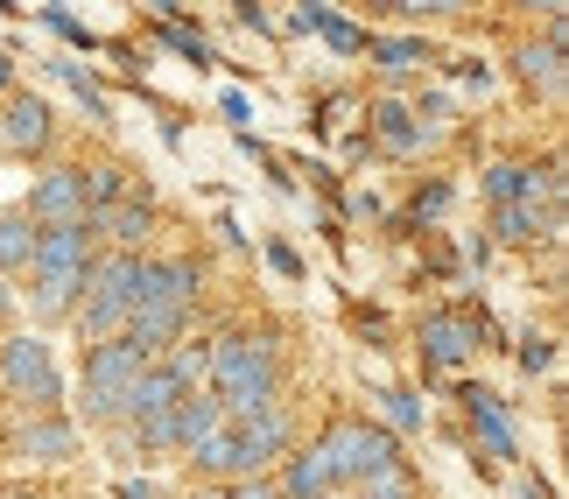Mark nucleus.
Instances as JSON below:
<instances>
[{"label":"nucleus","instance_id":"obj_1","mask_svg":"<svg viewBox=\"0 0 569 499\" xmlns=\"http://www.w3.org/2000/svg\"><path fill=\"white\" fill-rule=\"evenodd\" d=\"M204 395L226 408V422H253L281 401V352L274 338H253V331H232L211 345V373H204Z\"/></svg>","mask_w":569,"mask_h":499},{"label":"nucleus","instance_id":"obj_2","mask_svg":"<svg viewBox=\"0 0 569 499\" xmlns=\"http://www.w3.org/2000/svg\"><path fill=\"white\" fill-rule=\"evenodd\" d=\"M317 458H323L338 492H359L366 479H380V471H401V443L366 416H331V429L317 437Z\"/></svg>","mask_w":569,"mask_h":499},{"label":"nucleus","instance_id":"obj_3","mask_svg":"<svg viewBox=\"0 0 569 499\" xmlns=\"http://www.w3.org/2000/svg\"><path fill=\"white\" fill-rule=\"evenodd\" d=\"M148 373V352H134L127 338H106V345H84V387H78V408L84 422H120L127 416V395L134 380Z\"/></svg>","mask_w":569,"mask_h":499},{"label":"nucleus","instance_id":"obj_4","mask_svg":"<svg viewBox=\"0 0 569 499\" xmlns=\"http://www.w3.org/2000/svg\"><path fill=\"white\" fill-rule=\"evenodd\" d=\"M0 395L21 401L29 416H57V401H63V373H57V352L42 345L36 331H21L0 345Z\"/></svg>","mask_w":569,"mask_h":499},{"label":"nucleus","instance_id":"obj_5","mask_svg":"<svg viewBox=\"0 0 569 499\" xmlns=\"http://www.w3.org/2000/svg\"><path fill=\"white\" fill-rule=\"evenodd\" d=\"M232 429V465H226V479H268V471L296 450V422H289V408H268V416H253V422H226Z\"/></svg>","mask_w":569,"mask_h":499},{"label":"nucleus","instance_id":"obj_6","mask_svg":"<svg viewBox=\"0 0 569 499\" xmlns=\"http://www.w3.org/2000/svg\"><path fill=\"white\" fill-rule=\"evenodd\" d=\"M415 345H422V359L436 366V373H457V366L486 345V310H429L422 331H415Z\"/></svg>","mask_w":569,"mask_h":499},{"label":"nucleus","instance_id":"obj_7","mask_svg":"<svg viewBox=\"0 0 569 499\" xmlns=\"http://www.w3.org/2000/svg\"><path fill=\"white\" fill-rule=\"evenodd\" d=\"M50 148H57L50 99H36V92H8V99H0V156L29 162V156H50Z\"/></svg>","mask_w":569,"mask_h":499},{"label":"nucleus","instance_id":"obj_8","mask_svg":"<svg viewBox=\"0 0 569 499\" xmlns=\"http://www.w3.org/2000/svg\"><path fill=\"white\" fill-rule=\"evenodd\" d=\"M21 219H29L36 232H42V226H84V169H78V162L42 169V177L29 183V204H21Z\"/></svg>","mask_w":569,"mask_h":499},{"label":"nucleus","instance_id":"obj_9","mask_svg":"<svg viewBox=\"0 0 569 499\" xmlns=\"http://www.w3.org/2000/svg\"><path fill=\"white\" fill-rule=\"evenodd\" d=\"M513 71H520V84H528V92H541V99H562V14L549 21V36H528L513 50Z\"/></svg>","mask_w":569,"mask_h":499},{"label":"nucleus","instance_id":"obj_10","mask_svg":"<svg viewBox=\"0 0 569 499\" xmlns=\"http://www.w3.org/2000/svg\"><path fill=\"white\" fill-rule=\"evenodd\" d=\"M457 401H465V422H471V437L486 443V458H520V437H513V422H507V401H499L492 387H457Z\"/></svg>","mask_w":569,"mask_h":499},{"label":"nucleus","instance_id":"obj_11","mask_svg":"<svg viewBox=\"0 0 569 499\" xmlns=\"http://www.w3.org/2000/svg\"><path fill=\"white\" fill-rule=\"evenodd\" d=\"M92 232H106V253H141V240L156 232V198H148V183H134V198L99 211V219H84Z\"/></svg>","mask_w":569,"mask_h":499},{"label":"nucleus","instance_id":"obj_12","mask_svg":"<svg viewBox=\"0 0 569 499\" xmlns=\"http://www.w3.org/2000/svg\"><path fill=\"white\" fill-rule=\"evenodd\" d=\"M8 443H14V458H29V465H71L78 429H71V416H29Z\"/></svg>","mask_w":569,"mask_h":499},{"label":"nucleus","instance_id":"obj_13","mask_svg":"<svg viewBox=\"0 0 569 499\" xmlns=\"http://www.w3.org/2000/svg\"><path fill=\"white\" fill-rule=\"evenodd\" d=\"M92 253H99L92 226H42L36 232V268H50V275H84Z\"/></svg>","mask_w":569,"mask_h":499},{"label":"nucleus","instance_id":"obj_14","mask_svg":"<svg viewBox=\"0 0 569 499\" xmlns=\"http://www.w3.org/2000/svg\"><path fill=\"white\" fill-rule=\"evenodd\" d=\"M177 401H183V387L177 380H169V366L162 359H148V373L134 380V395H127V416L120 422H162V416H177Z\"/></svg>","mask_w":569,"mask_h":499},{"label":"nucleus","instance_id":"obj_15","mask_svg":"<svg viewBox=\"0 0 569 499\" xmlns=\"http://www.w3.org/2000/svg\"><path fill=\"white\" fill-rule=\"evenodd\" d=\"M218 429H226V408H218L204 387H197V395H183V401H177V416H169V437H177L183 458H190V450L204 443V437H218Z\"/></svg>","mask_w":569,"mask_h":499},{"label":"nucleus","instance_id":"obj_16","mask_svg":"<svg viewBox=\"0 0 569 499\" xmlns=\"http://www.w3.org/2000/svg\"><path fill=\"white\" fill-rule=\"evenodd\" d=\"M366 50H373V63H380V78H387V84H401V78L422 71V63H436L429 36H373Z\"/></svg>","mask_w":569,"mask_h":499},{"label":"nucleus","instance_id":"obj_17","mask_svg":"<svg viewBox=\"0 0 569 499\" xmlns=\"http://www.w3.org/2000/svg\"><path fill=\"white\" fill-rule=\"evenodd\" d=\"M71 310H78V275L29 268V317H36V323H63Z\"/></svg>","mask_w":569,"mask_h":499},{"label":"nucleus","instance_id":"obj_18","mask_svg":"<svg viewBox=\"0 0 569 499\" xmlns=\"http://www.w3.org/2000/svg\"><path fill=\"white\" fill-rule=\"evenodd\" d=\"M274 492H281V499H331V492H338V486H331V471H323V458H317V443H310V450H289V458H281Z\"/></svg>","mask_w":569,"mask_h":499},{"label":"nucleus","instance_id":"obj_19","mask_svg":"<svg viewBox=\"0 0 569 499\" xmlns=\"http://www.w3.org/2000/svg\"><path fill=\"white\" fill-rule=\"evenodd\" d=\"M373 141L387 156H415V148H422V127H415V113L401 99H373Z\"/></svg>","mask_w":569,"mask_h":499},{"label":"nucleus","instance_id":"obj_20","mask_svg":"<svg viewBox=\"0 0 569 499\" xmlns=\"http://www.w3.org/2000/svg\"><path fill=\"white\" fill-rule=\"evenodd\" d=\"M50 71H57L63 84H71V92H78V106H84V113H92L99 127H106V120H113V99H106V84L92 78V63H71V57H50Z\"/></svg>","mask_w":569,"mask_h":499},{"label":"nucleus","instance_id":"obj_21","mask_svg":"<svg viewBox=\"0 0 569 499\" xmlns=\"http://www.w3.org/2000/svg\"><path fill=\"white\" fill-rule=\"evenodd\" d=\"M373 401H380V416H387L380 429H387L393 443H401V437H415V429H422V395H415V387H380Z\"/></svg>","mask_w":569,"mask_h":499},{"label":"nucleus","instance_id":"obj_22","mask_svg":"<svg viewBox=\"0 0 569 499\" xmlns=\"http://www.w3.org/2000/svg\"><path fill=\"white\" fill-rule=\"evenodd\" d=\"M29 268H36V226L8 211L0 219V275H29Z\"/></svg>","mask_w":569,"mask_h":499},{"label":"nucleus","instance_id":"obj_23","mask_svg":"<svg viewBox=\"0 0 569 499\" xmlns=\"http://www.w3.org/2000/svg\"><path fill=\"white\" fill-rule=\"evenodd\" d=\"M486 198L492 204H520L528 198V162H492L486 169Z\"/></svg>","mask_w":569,"mask_h":499},{"label":"nucleus","instance_id":"obj_24","mask_svg":"<svg viewBox=\"0 0 569 499\" xmlns=\"http://www.w3.org/2000/svg\"><path fill=\"white\" fill-rule=\"evenodd\" d=\"M352 499H422V492H415V479H408V465L401 471H380V479H366Z\"/></svg>","mask_w":569,"mask_h":499},{"label":"nucleus","instance_id":"obj_25","mask_svg":"<svg viewBox=\"0 0 569 499\" xmlns=\"http://www.w3.org/2000/svg\"><path fill=\"white\" fill-rule=\"evenodd\" d=\"M323 42H331L338 57H359L366 50V29H352V21H338V14H323V29H317Z\"/></svg>","mask_w":569,"mask_h":499},{"label":"nucleus","instance_id":"obj_26","mask_svg":"<svg viewBox=\"0 0 569 499\" xmlns=\"http://www.w3.org/2000/svg\"><path fill=\"white\" fill-rule=\"evenodd\" d=\"M42 21H50V29H57L63 42H71V50H99V36H92V29H84V21H78V14H63V8H42Z\"/></svg>","mask_w":569,"mask_h":499},{"label":"nucleus","instance_id":"obj_27","mask_svg":"<svg viewBox=\"0 0 569 499\" xmlns=\"http://www.w3.org/2000/svg\"><path fill=\"white\" fill-rule=\"evenodd\" d=\"M549 366H556V338H535L528 331V338H520V373L535 380V373H549Z\"/></svg>","mask_w":569,"mask_h":499},{"label":"nucleus","instance_id":"obj_28","mask_svg":"<svg viewBox=\"0 0 569 499\" xmlns=\"http://www.w3.org/2000/svg\"><path fill=\"white\" fill-rule=\"evenodd\" d=\"M443 204H450V183H443V177L415 190V219H443Z\"/></svg>","mask_w":569,"mask_h":499},{"label":"nucleus","instance_id":"obj_29","mask_svg":"<svg viewBox=\"0 0 569 499\" xmlns=\"http://www.w3.org/2000/svg\"><path fill=\"white\" fill-rule=\"evenodd\" d=\"M268 268H274V275H289V281H302V253H296L289 240H268Z\"/></svg>","mask_w":569,"mask_h":499},{"label":"nucleus","instance_id":"obj_30","mask_svg":"<svg viewBox=\"0 0 569 499\" xmlns=\"http://www.w3.org/2000/svg\"><path fill=\"white\" fill-rule=\"evenodd\" d=\"M218 499H281V492H274V479H232Z\"/></svg>","mask_w":569,"mask_h":499},{"label":"nucleus","instance_id":"obj_31","mask_svg":"<svg viewBox=\"0 0 569 499\" xmlns=\"http://www.w3.org/2000/svg\"><path fill=\"white\" fill-rule=\"evenodd\" d=\"M513 499H556V486H549V479H520Z\"/></svg>","mask_w":569,"mask_h":499},{"label":"nucleus","instance_id":"obj_32","mask_svg":"<svg viewBox=\"0 0 569 499\" xmlns=\"http://www.w3.org/2000/svg\"><path fill=\"white\" fill-rule=\"evenodd\" d=\"M218 113H226V120L239 127V120H247V92H226V99H218Z\"/></svg>","mask_w":569,"mask_h":499},{"label":"nucleus","instance_id":"obj_33","mask_svg":"<svg viewBox=\"0 0 569 499\" xmlns=\"http://www.w3.org/2000/svg\"><path fill=\"white\" fill-rule=\"evenodd\" d=\"M113 499H156V492H148L141 479H120V486H113Z\"/></svg>","mask_w":569,"mask_h":499},{"label":"nucleus","instance_id":"obj_34","mask_svg":"<svg viewBox=\"0 0 569 499\" xmlns=\"http://www.w3.org/2000/svg\"><path fill=\"white\" fill-rule=\"evenodd\" d=\"M8 92H14V57L0 50V99H8Z\"/></svg>","mask_w":569,"mask_h":499}]
</instances>
